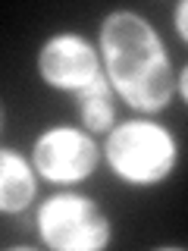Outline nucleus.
Instances as JSON below:
<instances>
[{
    "label": "nucleus",
    "instance_id": "5",
    "mask_svg": "<svg viewBox=\"0 0 188 251\" xmlns=\"http://www.w3.org/2000/svg\"><path fill=\"white\" fill-rule=\"evenodd\" d=\"M38 78L47 88L60 94H75L91 85L104 69H100L97 44H91L78 31H53L38 47Z\"/></svg>",
    "mask_w": 188,
    "mask_h": 251
},
{
    "label": "nucleus",
    "instance_id": "9",
    "mask_svg": "<svg viewBox=\"0 0 188 251\" xmlns=\"http://www.w3.org/2000/svg\"><path fill=\"white\" fill-rule=\"evenodd\" d=\"M176 94H179V100H188V69L185 66H179V73H176Z\"/></svg>",
    "mask_w": 188,
    "mask_h": 251
},
{
    "label": "nucleus",
    "instance_id": "4",
    "mask_svg": "<svg viewBox=\"0 0 188 251\" xmlns=\"http://www.w3.org/2000/svg\"><path fill=\"white\" fill-rule=\"evenodd\" d=\"M28 160L47 185L75 188L94 176L100 163V145L97 135L85 132L82 126L53 123L35 135Z\"/></svg>",
    "mask_w": 188,
    "mask_h": 251
},
{
    "label": "nucleus",
    "instance_id": "8",
    "mask_svg": "<svg viewBox=\"0 0 188 251\" xmlns=\"http://www.w3.org/2000/svg\"><path fill=\"white\" fill-rule=\"evenodd\" d=\"M172 28H176L179 41H188V3L185 0H179L176 6H172Z\"/></svg>",
    "mask_w": 188,
    "mask_h": 251
},
{
    "label": "nucleus",
    "instance_id": "1",
    "mask_svg": "<svg viewBox=\"0 0 188 251\" xmlns=\"http://www.w3.org/2000/svg\"><path fill=\"white\" fill-rule=\"evenodd\" d=\"M97 53L116 100L138 116H157L176 94V63L166 41L135 10H113L97 31Z\"/></svg>",
    "mask_w": 188,
    "mask_h": 251
},
{
    "label": "nucleus",
    "instance_id": "10",
    "mask_svg": "<svg viewBox=\"0 0 188 251\" xmlns=\"http://www.w3.org/2000/svg\"><path fill=\"white\" fill-rule=\"evenodd\" d=\"M0 129H3V104H0Z\"/></svg>",
    "mask_w": 188,
    "mask_h": 251
},
{
    "label": "nucleus",
    "instance_id": "6",
    "mask_svg": "<svg viewBox=\"0 0 188 251\" xmlns=\"http://www.w3.org/2000/svg\"><path fill=\"white\" fill-rule=\"evenodd\" d=\"M38 198V173L16 148L0 145V217H19Z\"/></svg>",
    "mask_w": 188,
    "mask_h": 251
},
{
    "label": "nucleus",
    "instance_id": "2",
    "mask_svg": "<svg viewBox=\"0 0 188 251\" xmlns=\"http://www.w3.org/2000/svg\"><path fill=\"white\" fill-rule=\"evenodd\" d=\"M107 170L129 188H157L179 167V138L154 116L122 120L100 145Z\"/></svg>",
    "mask_w": 188,
    "mask_h": 251
},
{
    "label": "nucleus",
    "instance_id": "7",
    "mask_svg": "<svg viewBox=\"0 0 188 251\" xmlns=\"http://www.w3.org/2000/svg\"><path fill=\"white\" fill-rule=\"evenodd\" d=\"M75 107H78V126L91 135H107L119 123L116 120V94L104 73L75 94Z\"/></svg>",
    "mask_w": 188,
    "mask_h": 251
},
{
    "label": "nucleus",
    "instance_id": "3",
    "mask_svg": "<svg viewBox=\"0 0 188 251\" xmlns=\"http://www.w3.org/2000/svg\"><path fill=\"white\" fill-rule=\"evenodd\" d=\"M35 232L50 251H104L113 242L107 210L75 188H60L38 204Z\"/></svg>",
    "mask_w": 188,
    "mask_h": 251
}]
</instances>
